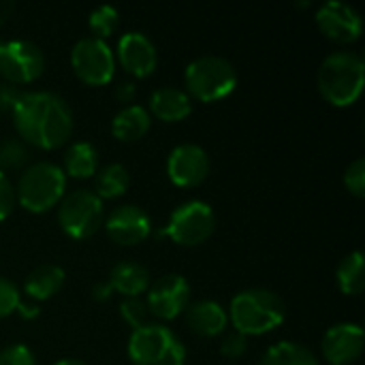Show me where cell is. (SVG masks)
I'll return each mask as SVG.
<instances>
[{"label": "cell", "mask_w": 365, "mask_h": 365, "mask_svg": "<svg viewBox=\"0 0 365 365\" xmlns=\"http://www.w3.org/2000/svg\"><path fill=\"white\" fill-rule=\"evenodd\" d=\"M246 349H248V344H246V336H242V334H229V336H225V340H222V344H220V351H222V355L225 357H229V359H240L244 353H246Z\"/></svg>", "instance_id": "33"}, {"label": "cell", "mask_w": 365, "mask_h": 365, "mask_svg": "<svg viewBox=\"0 0 365 365\" xmlns=\"http://www.w3.org/2000/svg\"><path fill=\"white\" fill-rule=\"evenodd\" d=\"M98 167V154L96 148L88 141H77L73 143L66 154H64V169L71 178L86 180L96 173Z\"/></svg>", "instance_id": "22"}, {"label": "cell", "mask_w": 365, "mask_h": 365, "mask_svg": "<svg viewBox=\"0 0 365 365\" xmlns=\"http://www.w3.org/2000/svg\"><path fill=\"white\" fill-rule=\"evenodd\" d=\"M66 188V173L53 163H36L30 165L15 188V199L28 212L41 214L51 210L64 195Z\"/></svg>", "instance_id": "4"}, {"label": "cell", "mask_w": 365, "mask_h": 365, "mask_svg": "<svg viewBox=\"0 0 365 365\" xmlns=\"http://www.w3.org/2000/svg\"><path fill=\"white\" fill-rule=\"evenodd\" d=\"M0 365H36V359L26 344H11L0 351Z\"/></svg>", "instance_id": "29"}, {"label": "cell", "mask_w": 365, "mask_h": 365, "mask_svg": "<svg viewBox=\"0 0 365 365\" xmlns=\"http://www.w3.org/2000/svg\"><path fill=\"white\" fill-rule=\"evenodd\" d=\"M19 289L6 280V278H0V319L13 314L19 306Z\"/></svg>", "instance_id": "31"}, {"label": "cell", "mask_w": 365, "mask_h": 365, "mask_svg": "<svg viewBox=\"0 0 365 365\" xmlns=\"http://www.w3.org/2000/svg\"><path fill=\"white\" fill-rule=\"evenodd\" d=\"M321 346L329 364L349 365L364 351V329L355 323H338L327 329Z\"/></svg>", "instance_id": "16"}, {"label": "cell", "mask_w": 365, "mask_h": 365, "mask_svg": "<svg viewBox=\"0 0 365 365\" xmlns=\"http://www.w3.org/2000/svg\"><path fill=\"white\" fill-rule=\"evenodd\" d=\"M17 312H19L24 319H34V317L41 312V308H36L34 304H21V302H19V306H17Z\"/></svg>", "instance_id": "36"}, {"label": "cell", "mask_w": 365, "mask_h": 365, "mask_svg": "<svg viewBox=\"0 0 365 365\" xmlns=\"http://www.w3.org/2000/svg\"><path fill=\"white\" fill-rule=\"evenodd\" d=\"M344 186L349 188V192H353L355 197H365V160L357 158L353 160L346 171H344Z\"/></svg>", "instance_id": "28"}, {"label": "cell", "mask_w": 365, "mask_h": 365, "mask_svg": "<svg viewBox=\"0 0 365 365\" xmlns=\"http://www.w3.org/2000/svg\"><path fill=\"white\" fill-rule=\"evenodd\" d=\"M167 173L175 186H199L210 173V158L197 143H180L167 158Z\"/></svg>", "instance_id": "12"}, {"label": "cell", "mask_w": 365, "mask_h": 365, "mask_svg": "<svg viewBox=\"0 0 365 365\" xmlns=\"http://www.w3.org/2000/svg\"><path fill=\"white\" fill-rule=\"evenodd\" d=\"M229 317L237 334L261 336L284 323L287 306L269 289H246L231 299Z\"/></svg>", "instance_id": "2"}, {"label": "cell", "mask_w": 365, "mask_h": 365, "mask_svg": "<svg viewBox=\"0 0 365 365\" xmlns=\"http://www.w3.org/2000/svg\"><path fill=\"white\" fill-rule=\"evenodd\" d=\"M120 314H122V319H124V321L133 327V331H135V329L148 325V314H150V310H148V304H145L141 297H126V299L120 304Z\"/></svg>", "instance_id": "27"}, {"label": "cell", "mask_w": 365, "mask_h": 365, "mask_svg": "<svg viewBox=\"0 0 365 365\" xmlns=\"http://www.w3.org/2000/svg\"><path fill=\"white\" fill-rule=\"evenodd\" d=\"M216 227V216L212 207L205 201H186L178 205L169 222L163 231H158V237L169 235L180 246H199L203 244Z\"/></svg>", "instance_id": "8"}, {"label": "cell", "mask_w": 365, "mask_h": 365, "mask_svg": "<svg viewBox=\"0 0 365 365\" xmlns=\"http://www.w3.org/2000/svg\"><path fill=\"white\" fill-rule=\"evenodd\" d=\"M128 171L124 165L120 163H111V165H105L98 173H96V180H94V195L103 201V199H115L120 195L126 192L128 188Z\"/></svg>", "instance_id": "23"}, {"label": "cell", "mask_w": 365, "mask_h": 365, "mask_svg": "<svg viewBox=\"0 0 365 365\" xmlns=\"http://www.w3.org/2000/svg\"><path fill=\"white\" fill-rule=\"evenodd\" d=\"M365 83L364 58L353 51H336L327 56L319 68V90L323 98L336 107L353 105Z\"/></svg>", "instance_id": "3"}, {"label": "cell", "mask_w": 365, "mask_h": 365, "mask_svg": "<svg viewBox=\"0 0 365 365\" xmlns=\"http://www.w3.org/2000/svg\"><path fill=\"white\" fill-rule=\"evenodd\" d=\"M45 68V56L32 41L0 43V73L13 83H30Z\"/></svg>", "instance_id": "10"}, {"label": "cell", "mask_w": 365, "mask_h": 365, "mask_svg": "<svg viewBox=\"0 0 365 365\" xmlns=\"http://www.w3.org/2000/svg\"><path fill=\"white\" fill-rule=\"evenodd\" d=\"M145 304L154 317H158L163 321H171L188 308L190 284L184 276L167 274V276L158 278L148 289V302Z\"/></svg>", "instance_id": "11"}, {"label": "cell", "mask_w": 365, "mask_h": 365, "mask_svg": "<svg viewBox=\"0 0 365 365\" xmlns=\"http://www.w3.org/2000/svg\"><path fill=\"white\" fill-rule=\"evenodd\" d=\"M103 218H105L103 201L88 188L71 190L60 199L58 222L62 231L73 240H86L94 235L103 225Z\"/></svg>", "instance_id": "7"}, {"label": "cell", "mask_w": 365, "mask_h": 365, "mask_svg": "<svg viewBox=\"0 0 365 365\" xmlns=\"http://www.w3.org/2000/svg\"><path fill=\"white\" fill-rule=\"evenodd\" d=\"M184 81L195 98L203 103H216L235 90L237 71L222 56H201L186 66Z\"/></svg>", "instance_id": "6"}, {"label": "cell", "mask_w": 365, "mask_h": 365, "mask_svg": "<svg viewBox=\"0 0 365 365\" xmlns=\"http://www.w3.org/2000/svg\"><path fill=\"white\" fill-rule=\"evenodd\" d=\"M111 287H109V282H98L94 289H92V297L94 299H98V302H103V299H107L109 295H111Z\"/></svg>", "instance_id": "35"}, {"label": "cell", "mask_w": 365, "mask_h": 365, "mask_svg": "<svg viewBox=\"0 0 365 365\" xmlns=\"http://www.w3.org/2000/svg\"><path fill=\"white\" fill-rule=\"evenodd\" d=\"M71 64L75 75L88 86H105L115 71V56L107 41L96 36L79 38L71 49Z\"/></svg>", "instance_id": "9"}, {"label": "cell", "mask_w": 365, "mask_h": 365, "mask_svg": "<svg viewBox=\"0 0 365 365\" xmlns=\"http://www.w3.org/2000/svg\"><path fill=\"white\" fill-rule=\"evenodd\" d=\"M64 284V269L60 265H41L36 269H32L24 282V291L30 299L43 302L49 299L51 295H56Z\"/></svg>", "instance_id": "20"}, {"label": "cell", "mask_w": 365, "mask_h": 365, "mask_svg": "<svg viewBox=\"0 0 365 365\" xmlns=\"http://www.w3.org/2000/svg\"><path fill=\"white\" fill-rule=\"evenodd\" d=\"M118 60L126 73L135 77H148L156 68V62H158L156 45L143 32H137V30L126 32L120 36V43H118Z\"/></svg>", "instance_id": "15"}, {"label": "cell", "mask_w": 365, "mask_h": 365, "mask_svg": "<svg viewBox=\"0 0 365 365\" xmlns=\"http://www.w3.org/2000/svg\"><path fill=\"white\" fill-rule=\"evenodd\" d=\"M115 96H118L122 103H133V98H135V83H130V81L120 83L118 90H115Z\"/></svg>", "instance_id": "34"}, {"label": "cell", "mask_w": 365, "mask_h": 365, "mask_svg": "<svg viewBox=\"0 0 365 365\" xmlns=\"http://www.w3.org/2000/svg\"><path fill=\"white\" fill-rule=\"evenodd\" d=\"M92 32L96 38H107L115 32L118 24H120V13L109 6V4H103V6H96L92 13H90V19H88Z\"/></svg>", "instance_id": "26"}, {"label": "cell", "mask_w": 365, "mask_h": 365, "mask_svg": "<svg viewBox=\"0 0 365 365\" xmlns=\"http://www.w3.org/2000/svg\"><path fill=\"white\" fill-rule=\"evenodd\" d=\"M105 229L115 244L135 246L148 240V235L152 233V220L141 207L124 203L109 214V218L105 220Z\"/></svg>", "instance_id": "14"}, {"label": "cell", "mask_w": 365, "mask_h": 365, "mask_svg": "<svg viewBox=\"0 0 365 365\" xmlns=\"http://www.w3.org/2000/svg\"><path fill=\"white\" fill-rule=\"evenodd\" d=\"M150 113L141 105H126L115 113L111 122V133L120 141H137L150 130Z\"/></svg>", "instance_id": "21"}, {"label": "cell", "mask_w": 365, "mask_h": 365, "mask_svg": "<svg viewBox=\"0 0 365 365\" xmlns=\"http://www.w3.org/2000/svg\"><path fill=\"white\" fill-rule=\"evenodd\" d=\"M109 287L124 297H139L143 291L150 289V274L143 265L135 261H122L113 265L109 274Z\"/></svg>", "instance_id": "19"}, {"label": "cell", "mask_w": 365, "mask_h": 365, "mask_svg": "<svg viewBox=\"0 0 365 365\" xmlns=\"http://www.w3.org/2000/svg\"><path fill=\"white\" fill-rule=\"evenodd\" d=\"M128 357L135 365H184L186 349L167 325L148 323L130 334Z\"/></svg>", "instance_id": "5"}, {"label": "cell", "mask_w": 365, "mask_h": 365, "mask_svg": "<svg viewBox=\"0 0 365 365\" xmlns=\"http://www.w3.org/2000/svg\"><path fill=\"white\" fill-rule=\"evenodd\" d=\"M186 321H188V327L197 336L214 338V336H220L227 329L229 317H227V310L218 302L201 299V302H195V304L188 306Z\"/></svg>", "instance_id": "17"}, {"label": "cell", "mask_w": 365, "mask_h": 365, "mask_svg": "<svg viewBox=\"0 0 365 365\" xmlns=\"http://www.w3.org/2000/svg\"><path fill=\"white\" fill-rule=\"evenodd\" d=\"M261 365H319L314 353L297 342H278L267 349Z\"/></svg>", "instance_id": "24"}, {"label": "cell", "mask_w": 365, "mask_h": 365, "mask_svg": "<svg viewBox=\"0 0 365 365\" xmlns=\"http://www.w3.org/2000/svg\"><path fill=\"white\" fill-rule=\"evenodd\" d=\"M11 11H13V4H11V2H4V0H0V26L9 19Z\"/></svg>", "instance_id": "37"}, {"label": "cell", "mask_w": 365, "mask_h": 365, "mask_svg": "<svg viewBox=\"0 0 365 365\" xmlns=\"http://www.w3.org/2000/svg\"><path fill=\"white\" fill-rule=\"evenodd\" d=\"M26 158H28V152H26V148L19 141H4L0 145V167L2 169L19 167Z\"/></svg>", "instance_id": "30"}, {"label": "cell", "mask_w": 365, "mask_h": 365, "mask_svg": "<svg viewBox=\"0 0 365 365\" xmlns=\"http://www.w3.org/2000/svg\"><path fill=\"white\" fill-rule=\"evenodd\" d=\"M317 26L319 30L336 41V43H353L361 34V17L355 11V6L342 2V0H329L319 6L317 11Z\"/></svg>", "instance_id": "13"}, {"label": "cell", "mask_w": 365, "mask_h": 365, "mask_svg": "<svg viewBox=\"0 0 365 365\" xmlns=\"http://www.w3.org/2000/svg\"><path fill=\"white\" fill-rule=\"evenodd\" d=\"M15 201H17V199H15V188H13V184L9 182L6 173L0 171V220H4V218L13 212Z\"/></svg>", "instance_id": "32"}, {"label": "cell", "mask_w": 365, "mask_h": 365, "mask_svg": "<svg viewBox=\"0 0 365 365\" xmlns=\"http://www.w3.org/2000/svg\"><path fill=\"white\" fill-rule=\"evenodd\" d=\"M53 365H88V364H83L81 359H71V357H68V359H60V361H56Z\"/></svg>", "instance_id": "38"}, {"label": "cell", "mask_w": 365, "mask_h": 365, "mask_svg": "<svg viewBox=\"0 0 365 365\" xmlns=\"http://www.w3.org/2000/svg\"><path fill=\"white\" fill-rule=\"evenodd\" d=\"M13 120L24 141L53 150L73 133V111L68 103L53 92H26L13 105Z\"/></svg>", "instance_id": "1"}, {"label": "cell", "mask_w": 365, "mask_h": 365, "mask_svg": "<svg viewBox=\"0 0 365 365\" xmlns=\"http://www.w3.org/2000/svg\"><path fill=\"white\" fill-rule=\"evenodd\" d=\"M364 252L355 250L349 257L342 259V263L338 265V284L342 289V293L346 295H359L365 287V274H364Z\"/></svg>", "instance_id": "25"}, {"label": "cell", "mask_w": 365, "mask_h": 365, "mask_svg": "<svg viewBox=\"0 0 365 365\" xmlns=\"http://www.w3.org/2000/svg\"><path fill=\"white\" fill-rule=\"evenodd\" d=\"M150 107L156 118L163 122H182L192 113V101L190 96L173 86L156 88L150 96Z\"/></svg>", "instance_id": "18"}]
</instances>
